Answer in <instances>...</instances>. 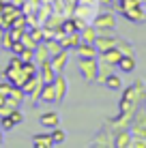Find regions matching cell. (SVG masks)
Listing matches in <instances>:
<instances>
[{"label": "cell", "mask_w": 146, "mask_h": 148, "mask_svg": "<svg viewBox=\"0 0 146 148\" xmlns=\"http://www.w3.org/2000/svg\"><path fill=\"white\" fill-rule=\"evenodd\" d=\"M144 103H146V86H144L142 79H138V82H133L131 86L125 88L123 97H120V103H118V110L120 112H129V110L135 112Z\"/></svg>", "instance_id": "cell-1"}, {"label": "cell", "mask_w": 146, "mask_h": 148, "mask_svg": "<svg viewBox=\"0 0 146 148\" xmlns=\"http://www.w3.org/2000/svg\"><path fill=\"white\" fill-rule=\"evenodd\" d=\"M77 69L86 82H97L99 58H77Z\"/></svg>", "instance_id": "cell-2"}, {"label": "cell", "mask_w": 146, "mask_h": 148, "mask_svg": "<svg viewBox=\"0 0 146 148\" xmlns=\"http://www.w3.org/2000/svg\"><path fill=\"white\" fill-rule=\"evenodd\" d=\"M93 26L97 30H116V13L114 11H101L95 15Z\"/></svg>", "instance_id": "cell-3"}, {"label": "cell", "mask_w": 146, "mask_h": 148, "mask_svg": "<svg viewBox=\"0 0 146 148\" xmlns=\"http://www.w3.org/2000/svg\"><path fill=\"white\" fill-rule=\"evenodd\" d=\"M97 7H99V2H77L75 9H73V15H75V17L86 19V22H93L95 15L99 13Z\"/></svg>", "instance_id": "cell-4"}, {"label": "cell", "mask_w": 146, "mask_h": 148, "mask_svg": "<svg viewBox=\"0 0 146 148\" xmlns=\"http://www.w3.org/2000/svg\"><path fill=\"white\" fill-rule=\"evenodd\" d=\"M90 146H95V148H110V146H114V133L103 127V129L90 140Z\"/></svg>", "instance_id": "cell-5"}, {"label": "cell", "mask_w": 146, "mask_h": 148, "mask_svg": "<svg viewBox=\"0 0 146 148\" xmlns=\"http://www.w3.org/2000/svg\"><path fill=\"white\" fill-rule=\"evenodd\" d=\"M54 88H56V103H62L64 97H67V92H69V82H67V77H64L62 73L56 75V79H54Z\"/></svg>", "instance_id": "cell-6"}, {"label": "cell", "mask_w": 146, "mask_h": 148, "mask_svg": "<svg viewBox=\"0 0 146 148\" xmlns=\"http://www.w3.org/2000/svg\"><path fill=\"white\" fill-rule=\"evenodd\" d=\"M75 54H77V58H99V49L95 43H86V41H82V43L75 47Z\"/></svg>", "instance_id": "cell-7"}, {"label": "cell", "mask_w": 146, "mask_h": 148, "mask_svg": "<svg viewBox=\"0 0 146 148\" xmlns=\"http://www.w3.org/2000/svg\"><path fill=\"white\" fill-rule=\"evenodd\" d=\"M58 41H60V45H62L64 49H75L82 43V34H80V30H75V32H64Z\"/></svg>", "instance_id": "cell-8"}, {"label": "cell", "mask_w": 146, "mask_h": 148, "mask_svg": "<svg viewBox=\"0 0 146 148\" xmlns=\"http://www.w3.org/2000/svg\"><path fill=\"white\" fill-rule=\"evenodd\" d=\"M39 75H41V79L45 82V84H52L54 79H56V69H54L52 60H45V62L39 64Z\"/></svg>", "instance_id": "cell-9"}, {"label": "cell", "mask_w": 146, "mask_h": 148, "mask_svg": "<svg viewBox=\"0 0 146 148\" xmlns=\"http://www.w3.org/2000/svg\"><path fill=\"white\" fill-rule=\"evenodd\" d=\"M131 140H133L131 131L129 129H120V131L114 133V148H129L131 146Z\"/></svg>", "instance_id": "cell-10"}, {"label": "cell", "mask_w": 146, "mask_h": 148, "mask_svg": "<svg viewBox=\"0 0 146 148\" xmlns=\"http://www.w3.org/2000/svg\"><path fill=\"white\" fill-rule=\"evenodd\" d=\"M39 122H41L43 127H47V129H54V127L60 125V114H58V112H54V110L43 112V114L39 116Z\"/></svg>", "instance_id": "cell-11"}, {"label": "cell", "mask_w": 146, "mask_h": 148, "mask_svg": "<svg viewBox=\"0 0 146 148\" xmlns=\"http://www.w3.org/2000/svg\"><path fill=\"white\" fill-rule=\"evenodd\" d=\"M120 58H123V52H120L118 47H110V49H105V52L99 54V60H105V62L114 64V67H118Z\"/></svg>", "instance_id": "cell-12"}, {"label": "cell", "mask_w": 146, "mask_h": 148, "mask_svg": "<svg viewBox=\"0 0 146 148\" xmlns=\"http://www.w3.org/2000/svg\"><path fill=\"white\" fill-rule=\"evenodd\" d=\"M120 15H125V19H129V22H133V24H144V22H146V11H144V7L129 9V11H125V13H120Z\"/></svg>", "instance_id": "cell-13"}, {"label": "cell", "mask_w": 146, "mask_h": 148, "mask_svg": "<svg viewBox=\"0 0 146 148\" xmlns=\"http://www.w3.org/2000/svg\"><path fill=\"white\" fill-rule=\"evenodd\" d=\"M67 62H69V49H62L60 54L52 56V64H54V69H56V73H62L64 67H67Z\"/></svg>", "instance_id": "cell-14"}, {"label": "cell", "mask_w": 146, "mask_h": 148, "mask_svg": "<svg viewBox=\"0 0 146 148\" xmlns=\"http://www.w3.org/2000/svg\"><path fill=\"white\" fill-rule=\"evenodd\" d=\"M114 73V64L105 62V60H99V73H97V82L99 84H105V79Z\"/></svg>", "instance_id": "cell-15"}, {"label": "cell", "mask_w": 146, "mask_h": 148, "mask_svg": "<svg viewBox=\"0 0 146 148\" xmlns=\"http://www.w3.org/2000/svg\"><path fill=\"white\" fill-rule=\"evenodd\" d=\"M32 146L34 148H52L54 142H52V133H37L32 137Z\"/></svg>", "instance_id": "cell-16"}, {"label": "cell", "mask_w": 146, "mask_h": 148, "mask_svg": "<svg viewBox=\"0 0 146 148\" xmlns=\"http://www.w3.org/2000/svg\"><path fill=\"white\" fill-rule=\"evenodd\" d=\"M45 60H52V56L47 52V45H45V41H39V45L34 47V62H45Z\"/></svg>", "instance_id": "cell-17"}, {"label": "cell", "mask_w": 146, "mask_h": 148, "mask_svg": "<svg viewBox=\"0 0 146 148\" xmlns=\"http://www.w3.org/2000/svg\"><path fill=\"white\" fill-rule=\"evenodd\" d=\"M41 101H45V103H56V88H54V82L52 84H43Z\"/></svg>", "instance_id": "cell-18"}, {"label": "cell", "mask_w": 146, "mask_h": 148, "mask_svg": "<svg viewBox=\"0 0 146 148\" xmlns=\"http://www.w3.org/2000/svg\"><path fill=\"white\" fill-rule=\"evenodd\" d=\"M80 34H82V41H86V43H95V39H97L99 30L95 26H90V24H86L82 30H80Z\"/></svg>", "instance_id": "cell-19"}, {"label": "cell", "mask_w": 146, "mask_h": 148, "mask_svg": "<svg viewBox=\"0 0 146 148\" xmlns=\"http://www.w3.org/2000/svg\"><path fill=\"white\" fill-rule=\"evenodd\" d=\"M118 69L125 71V73H131V71H135V58L133 56H123L118 62Z\"/></svg>", "instance_id": "cell-20"}, {"label": "cell", "mask_w": 146, "mask_h": 148, "mask_svg": "<svg viewBox=\"0 0 146 148\" xmlns=\"http://www.w3.org/2000/svg\"><path fill=\"white\" fill-rule=\"evenodd\" d=\"M103 86H105V88H110V90H123V79H120L116 73H112L108 79H105Z\"/></svg>", "instance_id": "cell-21"}, {"label": "cell", "mask_w": 146, "mask_h": 148, "mask_svg": "<svg viewBox=\"0 0 146 148\" xmlns=\"http://www.w3.org/2000/svg\"><path fill=\"white\" fill-rule=\"evenodd\" d=\"M116 47L120 49V52H123V56H133V54H135V47H133L131 43H129V41H125L123 37H118Z\"/></svg>", "instance_id": "cell-22"}, {"label": "cell", "mask_w": 146, "mask_h": 148, "mask_svg": "<svg viewBox=\"0 0 146 148\" xmlns=\"http://www.w3.org/2000/svg\"><path fill=\"white\" fill-rule=\"evenodd\" d=\"M64 140H67V133L60 129V125H58V127H54V129H52V142H54V146L64 144Z\"/></svg>", "instance_id": "cell-23"}, {"label": "cell", "mask_w": 146, "mask_h": 148, "mask_svg": "<svg viewBox=\"0 0 146 148\" xmlns=\"http://www.w3.org/2000/svg\"><path fill=\"white\" fill-rule=\"evenodd\" d=\"M45 45H47V52H49V56H56V54H60L62 52V45H60V41L58 39H47L45 41Z\"/></svg>", "instance_id": "cell-24"}, {"label": "cell", "mask_w": 146, "mask_h": 148, "mask_svg": "<svg viewBox=\"0 0 146 148\" xmlns=\"http://www.w3.org/2000/svg\"><path fill=\"white\" fill-rule=\"evenodd\" d=\"M0 127H2V129H4V133H7V131L15 129V127H17V125H15V122H13V118H11V116H9V114H4V116H0Z\"/></svg>", "instance_id": "cell-25"}, {"label": "cell", "mask_w": 146, "mask_h": 148, "mask_svg": "<svg viewBox=\"0 0 146 148\" xmlns=\"http://www.w3.org/2000/svg\"><path fill=\"white\" fill-rule=\"evenodd\" d=\"M9 116L13 118L15 125H22V122H24V112H22V108H15V110H11V112H9Z\"/></svg>", "instance_id": "cell-26"}, {"label": "cell", "mask_w": 146, "mask_h": 148, "mask_svg": "<svg viewBox=\"0 0 146 148\" xmlns=\"http://www.w3.org/2000/svg\"><path fill=\"white\" fill-rule=\"evenodd\" d=\"M11 88H13L11 82L2 79V82H0V97H9V95H11Z\"/></svg>", "instance_id": "cell-27"}, {"label": "cell", "mask_w": 146, "mask_h": 148, "mask_svg": "<svg viewBox=\"0 0 146 148\" xmlns=\"http://www.w3.org/2000/svg\"><path fill=\"white\" fill-rule=\"evenodd\" d=\"M0 45H2V49H11V45H13V37H11V32H4V37H2V41H0Z\"/></svg>", "instance_id": "cell-28"}, {"label": "cell", "mask_w": 146, "mask_h": 148, "mask_svg": "<svg viewBox=\"0 0 146 148\" xmlns=\"http://www.w3.org/2000/svg\"><path fill=\"white\" fill-rule=\"evenodd\" d=\"M19 58H22V62H28V60H34V49H28V47H24V52L19 54Z\"/></svg>", "instance_id": "cell-29"}, {"label": "cell", "mask_w": 146, "mask_h": 148, "mask_svg": "<svg viewBox=\"0 0 146 148\" xmlns=\"http://www.w3.org/2000/svg\"><path fill=\"white\" fill-rule=\"evenodd\" d=\"M11 52H13V54H17V56L24 52V43H22V39H19V41H13V45H11Z\"/></svg>", "instance_id": "cell-30"}, {"label": "cell", "mask_w": 146, "mask_h": 148, "mask_svg": "<svg viewBox=\"0 0 146 148\" xmlns=\"http://www.w3.org/2000/svg\"><path fill=\"white\" fill-rule=\"evenodd\" d=\"M129 148H146V140H142V137H133Z\"/></svg>", "instance_id": "cell-31"}, {"label": "cell", "mask_w": 146, "mask_h": 148, "mask_svg": "<svg viewBox=\"0 0 146 148\" xmlns=\"http://www.w3.org/2000/svg\"><path fill=\"white\" fill-rule=\"evenodd\" d=\"M0 146H4V129L0 127Z\"/></svg>", "instance_id": "cell-32"}, {"label": "cell", "mask_w": 146, "mask_h": 148, "mask_svg": "<svg viewBox=\"0 0 146 148\" xmlns=\"http://www.w3.org/2000/svg\"><path fill=\"white\" fill-rule=\"evenodd\" d=\"M13 4H17V7H24V4H26V0H11Z\"/></svg>", "instance_id": "cell-33"}, {"label": "cell", "mask_w": 146, "mask_h": 148, "mask_svg": "<svg viewBox=\"0 0 146 148\" xmlns=\"http://www.w3.org/2000/svg\"><path fill=\"white\" fill-rule=\"evenodd\" d=\"M118 2H120V0H112V2H110V4H112V11H116V9H118Z\"/></svg>", "instance_id": "cell-34"}, {"label": "cell", "mask_w": 146, "mask_h": 148, "mask_svg": "<svg viewBox=\"0 0 146 148\" xmlns=\"http://www.w3.org/2000/svg\"><path fill=\"white\" fill-rule=\"evenodd\" d=\"M108 2H112V0H99V4H108Z\"/></svg>", "instance_id": "cell-35"}, {"label": "cell", "mask_w": 146, "mask_h": 148, "mask_svg": "<svg viewBox=\"0 0 146 148\" xmlns=\"http://www.w3.org/2000/svg\"><path fill=\"white\" fill-rule=\"evenodd\" d=\"M2 9H4V2H2V0H0V13H2Z\"/></svg>", "instance_id": "cell-36"}, {"label": "cell", "mask_w": 146, "mask_h": 148, "mask_svg": "<svg viewBox=\"0 0 146 148\" xmlns=\"http://www.w3.org/2000/svg\"><path fill=\"white\" fill-rule=\"evenodd\" d=\"M2 2H4V4H7V2H11V0H2Z\"/></svg>", "instance_id": "cell-37"}, {"label": "cell", "mask_w": 146, "mask_h": 148, "mask_svg": "<svg viewBox=\"0 0 146 148\" xmlns=\"http://www.w3.org/2000/svg\"><path fill=\"white\" fill-rule=\"evenodd\" d=\"M0 49H2V45H0Z\"/></svg>", "instance_id": "cell-38"}, {"label": "cell", "mask_w": 146, "mask_h": 148, "mask_svg": "<svg viewBox=\"0 0 146 148\" xmlns=\"http://www.w3.org/2000/svg\"><path fill=\"white\" fill-rule=\"evenodd\" d=\"M144 108H146V103H144Z\"/></svg>", "instance_id": "cell-39"}]
</instances>
